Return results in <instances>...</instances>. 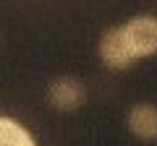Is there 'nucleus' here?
<instances>
[{"instance_id":"nucleus-1","label":"nucleus","mask_w":157,"mask_h":146,"mask_svg":"<svg viewBox=\"0 0 157 146\" xmlns=\"http://www.w3.org/2000/svg\"><path fill=\"white\" fill-rule=\"evenodd\" d=\"M121 31H123V39L128 45L134 60L157 55V18L155 16H149V13L134 16L128 24L121 26Z\"/></svg>"},{"instance_id":"nucleus-2","label":"nucleus","mask_w":157,"mask_h":146,"mask_svg":"<svg viewBox=\"0 0 157 146\" xmlns=\"http://www.w3.org/2000/svg\"><path fill=\"white\" fill-rule=\"evenodd\" d=\"M47 102L60 112H73L86 102V86L73 76H58L47 86Z\"/></svg>"},{"instance_id":"nucleus-3","label":"nucleus","mask_w":157,"mask_h":146,"mask_svg":"<svg viewBox=\"0 0 157 146\" xmlns=\"http://www.w3.org/2000/svg\"><path fill=\"white\" fill-rule=\"evenodd\" d=\"M100 57L107 68H115V71H123L134 63V55H131L121 29H107L100 37Z\"/></svg>"},{"instance_id":"nucleus-4","label":"nucleus","mask_w":157,"mask_h":146,"mask_svg":"<svg viewBox=\"0 0 157 146\" xmlns=\"http://www.w3.org/2000/svg\"><path fill=\"white\" fill-rule=\"evenodd\" d=\"M128 128H131V133H134L136 138L155 141L157 138V107L155 104H147V102L131 107V112H128Z\"/></svg>"},{"instance_id":"nucleus-5","label":"nucleus","mask_w":157,"mask_h":146,"mask_svg":"<svg viewBox=\"0 0 157 146\" xmlns=\"http://www.w3.org/2000/svg\"><path fill=\"white\" fill-rule=\"evenodd\" d=\"M0 146H37V141L26 125L0 115Z\"/></svg>"}]
</instances>
